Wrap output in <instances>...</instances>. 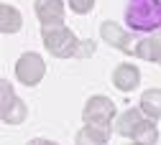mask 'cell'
I'll list each match as a JSON object with an SVG mask.
<instances>
[{
    "mask_svg": "<svg viewBox=\"0 0 161 145\" xmlns=\"http://www.w3.org/2000/svg\"><path fill=\"white\" fill-rule=\"evenodd\" d=\"M125 23L136 33H151L161 28V0H128Z\"/></svg>",
    "mask_w": 161,
    "mask_h": 145,
    "instance_id": "1",
    "label": "cell"
},
{
    "mask_svg": "<svg viewBox=\"0 0 161 145\" xmlns=\"http://www.w3.org/2000/svg\"><path fill=\"white\" fill-rule=\"evenodd\" d=\"M130 140L136 145H156L158 142V130H156V122L153 120H141L138 127L130 132Z\"/></svg>",
    "mask_w": 161,
    "mask_h": 145,
    "instance_id": "11",
    "label": "cell"
},
{
    "mask_svg": "<svg viewBox=\"0 0 161 145\" xmlns=\"http://www.w3.org/2000/svg\"><path fill=\"white\" fill-rule=\"evenodd\" d=\"M36 18L41 28L64 26V0H36Z\"/></svg>",
    "mask_w": 161,
    "mask_h": 145,
    "instance_id": "6",
    "label": "cell"
},
{
    "mask_svg": "<svg viewBox=\"0 0 161 145\" xmlns=\"http://www.w3.org/2000/svg\"><path fill=\"white\" fill-rule=\"evenodd\" d=\"M141 120H146V115H143V110H136V107H130V110H125L123 115L118 117V122H115V130L120 132V135H125V137H130V132L138 127V122Z\"/></svg>",
    "mask_w": 161,
    "mask_h": 145,
    "instance_id": "13",
    "label": "cell"
},
{
    "mask_svg": "<svg viewBox=\"0 0 161 145\" xmlns=\"http://www.w3.org/2000/svg\"><path fill=\"white\" fill-rule=\"evenodd\" d=\"M0 92H3L0 94V115H3V122L5 125H21L26 120V115H28V107L15 97L8 79L0 81Z\"/></svg>",
    "mask_w": 161,
    "mask_h": 145,
    "instance_id": "4",
    "label": "cell"
},
{
    "mask_svg": "<svg viewBox=\"0 0 161 145\" xmlns=\"http://www.w3.org/2000/svg\"><path fill=\"white\" fill-rule=\"evenodd\" d=\"M141 110L148 120L161 117V89H146L141 94Z\"/></svg>",
    "mask_w": 161,
    "mask_h": 145,
    "instance_id": "14",
    "label": "cell"
},
{
    "mask_svg": "<svg viewBox=\"0 0 161 145\" xmlns=\"http://www.w3.org/2000/svg\"><path fill=\"white\" fill-rule=\"evenodd\" d=\"M133 54L143 61H158L161 64V36H148V38H141L138 44L133 46Z\"/></svg>",
    "mask_w": 161,
    "mask_h": 145,
    "instance_id": "9",
    "label": "cell"
},
{
    "mask_svg": "<svg viewBox=\"0 0 161 145\" xmlns=\"http://www.w3.org/2000/svg\"><path fill=\"white\" fill-rule=\"evenodd\" d=\"M108 140H110V130L105 127L85 125L77 132V145H108Z\"/></svg>",
    "mask_w": 161,
    "mask_h": 145,
    "instance_id": "12",
    "label": "cell"
},
{
    "mask_svg": "<svg viewBox=\"0 0 161 145\" xmlns=\"http://www.w3.org/2000/svg\"><path fill=\"white\" fill-rule=\"evenodd\" d=\"M82 117H85V125H95V127L110 130L113 120H115V102L103 97V94H95V97L87 99V105L82 110Z\"/></svg>",
    "mask_w": 161,
    "mask_h": 145,
    "instance_id": "3",
    "label": "cell"
},
{
    "mask_svg": "<svg viewBox=\"0 0 161 145\" xmlns=\"http://www.w3.org/2000/svg\"><path fill=\"white\" fill-rule=\"evenodd\" d=\"M130 145H136V142H130Z\"/></svg>",
    "mask_w": 161,
    "mask_h": 145,
    "instance_id": "17",
    "label": "cell"
},
{
    "mask_svg": "<svg viewBox=\"0 0 161 145\" xmlns=\"http://www.w3.org/2000/svg\"><path fill=\"white\" fill-rule=\"evenodd\" d=\"M41 38L44 46L51 56L56 59H69L79 54V46H82V38H77L74 31H69L67 26H54V28H41Z\"/></svg>",
    "mask_w": 161,
    "mask_h": 145,
    "instance_id": "2",
    "label": "cell"
},
{
    "mask_svg": "<svg viewBox=\"0 0 161 145\" xmlns=\"http://www.w3.org/2000/svg\"><path fill=\"white\" fill-rule=\"evenodd\" d=\"M26 145H59V142H54V140H46V137H33V140H28Z\"/></svg>",
    "mask_w": 161,
    "mask_h": 145,
    "instance_id": "16",
    "label": "cell"
},
{
    "mask_svg": "<svg viewBox=\"0 0 161 145\" xmlns=\"http://www.w3.org/2000/svg\"><path fill=\"white\" fill-rule=\"evenodd\" d=\"M113 84H115L120 92H133V89L141 84V71H138V66H133V64H120V66H115V71H113Z\"/></svg>",
    "mask_w": 161,
    "mask_h": 145,
    "instance_id": "8",
    "label": "cell"
},
{
    "mask_svg": "<svg viewBox=\"0 0 161 145\" xmlns=\"http://www.w3.org/2000/svg\"><path fill=\"white\" fill-rule=\"evenodd\" d=\"M44 74H46V64H44V59L38 54H33V51H26L15 61V79L21 81V84H26V87H36L38 81L44 79Z\"/></svg>",
    "mask_w": 161,
    "mask_h": 145,
    "instance_id": "5",
    "label": "cell"
},
{
    "mask_svg": "<svg viewBox=\"0 0 161 145\" xmlns=\"http://www.w3.org/2000/svg\"><path fill=\"white\" fill-rule=\"evenodd\" d=\"M69 8L74 13H79V15H85V13H90L95 8V0H69Z\"/></svg>",
    "mask_w": 161,
    "mask_h": 145,
    "instance_id": "15",
    "label": "cell"
},
{
    "mask_svg": "<svg viewBox=\"0 0 161 145\" xmlns=\"http://www.w3.org/2000/svg\"><path fill=\"white\" fill-rule=\"evenodd\" d=\"M100 33H103V38L108 41L110 46L120 49L123 54H133V46H130V38H133V36L125 33L118 23H113V20H105V23L100 26Z\"/></svg>",
    "mask_w": 161,
    "mask_h": 145,
    "instance_id": "7",
    "label": "cell"
},
{
    "mask_svg": "<svg viewBox=\"0 0 161 145\" xmlns=\"http://www.w3.org/2000/svg\"><path fill=\"white\" fill-rule=\"evenodd\" d=\"M21 26H23L21 10L13 8V5H8V3L0 5V31H3L5 36H10V33H18V31H21Z\"/></svg>",
    "mask_w": 161,
    "mask_h": 145,
    "instance_id": "10",
    "label": "cell"
}]
</instances>
